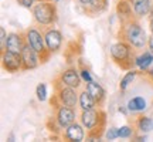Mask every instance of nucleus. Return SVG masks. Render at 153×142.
<instances>
[{"mask_svg": "<svg viewBox=\"0 0 153 142\" xmlns=\"http://www.w3.org/2000/svg\"><path fill=\"white\" fill-rule=\"evenodd\" d=\"M1 67L3 70L7 72H19L23 71V63H22V55L9 51V50H3L1 51Z\"/></svg>", "mask_w": 153, "mask_h": 142, "instance_id": "6e6552de", "label": "nucleus"}, {"mask_svg": "<svg viewBox=\"0 0 153 142\" xmlns=\"http://www.w3.org/2000/svg\"><path fill=\"white\" fill-rule=\"evenodd\" d=\"M36 1L37 0H17V3L23 7H26V9H33V6L36 4Z\"/></svg>", "mask_w": 153, "mask_h": 142, "instance_id": "a878e982", "label": "nucleus"}, {"mask_svg": "<svg viewBox=\"0 0 153 142\" xmlns=\"http://www.w3.org/2000/svg\"><path fill=\"white\" fill-rule=\"evenodd\" d=\"M22 63H23V71H28V70H34L41 64V57L37 51L26 41L24 47H23L22 53Z\"/></svg>", "mask_w": 153, "mask_h": 142, "instance_id": "1a4fd4ad", "label": "nucleus"}, {"mask_svg": "<svg viewBox=\"0 0 153 142\" xmlns=\"http://www.w3.org/2000/svg\"><path fill=\"white\" fill-rule=\"evenodd\" d=\"M6 40H7V34H6L4 27H0V44H1V51L6 49Z\"/></svg>", "mask_w": 153, "mask_h": 142, "instance_id": "cd10ccee", "label": "nucleus"}, {"mask_svg": "<svg viewBox=\"0 0 153 142\" xmlns=\"http://www.w3.org/2000/svg\"><path fill=\"white\" fill-rule=\"evenodd\" d=\"M76 1H78V3H79L82 7H85V6H88L89 3H91V1H92V0H76Z\"/></svg>", "mask_w": 153, "mask_h": 142, "instance_id": "c756f323", "label": "nucleus"}, {"mask_svg": "<svg viewBox=\"0 0 153 142\" xmlns=\"http://www.w3.org/2000/svg\"><path fill=\"white\" fill-rule=\"evenodd\" d=\"M75 108H70V107H65V105H58V107H55V114L53 122L57 125L58 129H65L68 125L75 122Z\"/></svg>", "mask_w": 153, "mask_h": 142, "instance_id": "0eeeda50", "label": "nucleus"}, {"mask_svg": "<svg viewBox=\"0 0 153 142\" xmlns=\"http://www.w3.org/2000/svg\"><path fill=\"white\" fill-rule=\"evenodd\" d=\"M24 34H26V41L40 54V57H41V64H44V63L50 58V55H51V53L48 51L47 46H45L44 33L40 31V28H38L37 26H30V27L24 31Z\"/></svg>", "mask_w": 153, "mask_h": 142, "instance_id": "423d86ee", "label": "nucleus"}, {"mask_svg": "<svg viewBox=\"0 0 153 142\" xmlns=\"http://www.w3.org/2000/svg\"><path fill=\"white\" fill-rule=\"evenodd\" d=\"M106 7H108V0H92L89 4L84 7V10L88 16H97L102 13Z\"/></svg>", "mask_w": 153, "mask_h": 142, "instance_id": "6ab92c4d", "label": "nucleus"}, {"mask_svg": "<svg viewBox=\"0 0 153 142\" xmlns=\"http://www.w3.org/2000/svg\"><path fill=\"white\" fill-rule=\"evenodd\" d=\"M36 95H37V99L38 101H45L47 99V85L44 82H40L36 88Z\"/></svg>", "mask_w": 153, "mask_h": 142, "instance_id": "5701e85b", "label": "nucleus"}, {"mask_svg": "<svg viewBox=\"0 0 153 142\" xmlns=\"http://www.w3.org/2000/svg\"><path fill=\"white\" fill-rule=\"evenodd\" d=\"M54 88L55 95L51 99V105L54 108L58 107V105H65V107H70V108H75L78 101H79V94L76 93V88L65 85L58 78H55Z\"/></svg>", "mask_w": 153, "mask_h": 142, "instance_id": "39448f33", "label": "nucleus"}, {"mask_svg": "<svg viewBox=\"0 0 153 142\" xmlns=\"http://www.w3.org/2000/svg\"><path fill=\"white\" fill-rule=\"evenodd\" d=\"M85 126L82 124L78 122H72L71 125H68L65 128V131L62 132V139L64 141H75V142H81L85 139V131H84Z\"/></svg>", "mask_w": 153, "mask_h": 142, "instance_id": "f8f14e48", "label": "nucleus"}, {"mask_svg": "<svg viewBox=\"0 0 153 142\" xmlns=\"http://www.w3.org/2000/svg\"><path fill=\"white\" fill-rule=\"evenodd\" d=\"M31 14L36 24L38 27H53L58 20V11L55 1H36V4L31 9Z\"/></svg>", "mask_w": 153, "mask_h": 142, "instance_id": "20e7f679", "label": "nucleus"}, {"mask_svg": "<svg viewBox=\"0 0 153 142\" xmlns=\"http://www.w3.org/2000/svg\"><path fill=\"white\" fill-rule=\"evenodd\" d=\"M132 4V10H133V14L137 20L139 19H143L150 14L152 11V0H129Z\"/></svg>", "mask_w": 153, "mask_h": 142, "instance_id": "2eb2a0df", "label": "nucleus"}, {"mask_svg": "<svg viewBox=\"0 0 153 142\" xmlns=\"http://www.w3.org/2000/svg\"><path fill=\"white\" fill-rule=\"evenodd\" d=\"M133 137V128L129 125L118 128V138H131Z\"/></svg>", "mask_w": 153, "mask_h": 142, "instance_id": "b1692460", "label": "nucleus"}, {"mask_svg": "<svg viewBox=\"0 0 153 142\" xmlns=\"http://www.w3.org/2000/svg\"><path fill=\"white\" fill-rule=\"evenodd\" d=\"M148 47H149V51L153 54V34L148 38Z\"/></svg>", "mask_w": 153, "mask_h": 142, "instance_id": "c85d7f7f", "label": "nucleus"}, {"mask_svg": "<svg viewBox=\"0 0 153 142\" xmlns=\"http://www.w3.org/2000/svg\"><path fill=\"white\" fill-rule=\"evenodd\" d=\"M149 16H150V19H149V24H150V31H152V34H153V13H150Z\"/></svg>", "mask_w": 153, "mask_h": 142, "instance_id": "7c9ffc66", "label": "nucleus"}, {"mask_svg": "<svg viewBox=\"0 0 153 142\" xmlns=\"http://www.w3.org/2000/svg\"><path fill=\"white\" fill-rule=\"evenodd\" d=\"M54 1H55V3H58V1H60V0H54Z\"/></svg>", "mask_w": 153, "mask_h": 142, "instance_id": "2f4dec72", "label": "nucleus"}, {"mask_svg": "<svg viewBox=\"0 0 153 142\" xmlns=\"http://www.w3.org/2000/svg\"><path fill=\"white\" fill-rule=\"evenodd\" d=\"M79 74H81V77H82V80H84V81H87V82L92 81V77H91V74H89V71H88L84 66L81 67V72H79Z\"/></svg>", "mask_w": 153, "mask_h": 142, "instance_id": "bb28decb", "label": "nucleus"}, {"mask_svg": "<svg viewBox=\"0 0 153 142\" xmlns=\"http://www.w3.org/2000/svg\"><path fill=\"white\" fill-rule=\"evenodd\" d=\"M58 80L61 82H64L65 85H70V87H74V88H78L81 85V80L82 77L79 74V71L74 68V67H70L61 72L58 75Z\"/></svg>", "mask_w": 153, "mask_h": 142, "instance_id": "4468645a", "label": "nucleus"}, {"mask_svg": "<svg viewBox=\"0 0 153 142\" xmlns=\"http://www.w3.org/2000/svg\"><path fill=\"white\" fill-rule=\"evenodd\" d=\"M152 63H153V54L150 51H143L140 55H136V60H135V64L140 71L149 70Z\"/></svg>", "mask_w": 153, "mask_h": 142, "instance_id": "412c9836", "label": "nucleus"}, {"mask_svg": "<svg viewBox=\"0 0 153 142\" xmlns=\"http://www.w3.org/2000/svg\"><path fill=\"white\" fill-rule=\"evenodd\" d=\"M43 33H44V40H45V46H47L48 51L51 54L57 53L61 49V46H62V34H61V31L54 27H45L43 28Z\"/></svg>", "mask_w": 153, "mask_h": 142, "instance_id": "9d476101", "label": "nucleus"}, {"mask_svg": "<svg viewBox=\"0 0 153 142\" xmlns=\"http://www.w3.org/2000/svg\"><path fill=\"white\" fill-rule=\"evenodd\" d=\"M119 40H123L126 43H129L136 50H143L148 46V36L145 28L142 27V24L137 22V19L129 20V22L120 23V28L118 33Z\"/></svg>", "mask_w": 153, "mask_h": 142, "instance_id": "f257e3e1", "label": "nucleus"}, {"mask_svg": "<svg viewBox=\"0 0 153 142\" xmlns=\"http://www.w3.org/2000/svg\"><path fill=\"white\" fill-rule=\"evenodd\" d=\"M78 104H79V108H81V111L97 108V104H95L94 98L91 97V94L88 93L87 87H85L81 91V93H79V101H78Z\"/></svg>", "mask_w": 153, "mask_h": 142, "instance_id": "aec40b11", "label": "nucleus"}, {"mask_svg": "<svg viewBox=\"0 0 153 142\" xmlns=\"http://www.w3.org/2000/svg\"><path fill=\"white\" fill-rule=\"evenodd\" d=\"M24 44H26V34L24 33H9L7 34V40H6L4 50L20 54Z\"/></svg>", "mask_w": 153, "mask_h": 142, "instance_id": "ddd939ff", "label": "nucleus"}, {"mask_svg": "<svg viewBox=\"0 0 153 142\" xmlns=\"http://www.w3.org/2000/svg\"><path fill=\"white\" fill-rule=\"evenodd\" d=\"M87 90L88 93L91 94V97L94 98L95 104L98 108H102V105L105 102V98H106V94H105V90L101 87V84H98L97 81H89L87 82Z\"/></svg>", "mask_w": 153, "mask_h": 142, "instance_id": "dca6fc26", "label": "nucleus"}, {"mask_svg": "<svg viewBox=\"0 0 153 142\" xmlns=\"http://www.w3.org/2000/svg\"><path fill=\"white\" fill-rule=\"evenodd\" d=\"M109 53L112 61L118 67H120L122 70L129 71L136 66L135 64V60H136V54L135 53H136V50L133 49L129 43L123 41V40H119L118 43L112 44L109 49Z\"/></svg>", "mask_w": 153, "mask_h": 142, "instance_id": "7ed1b4c3", "label": "nucleus"}, {"mask_svg": "<svg viewBox=\"0 0 153 142\" xmlns=\"http://www.w3.org/2000/svg\"><path fill=\"white\" fill-rule=\"evenodd\" d=\"M152 102L153 101H149L146 97H143L142 94H135L133 97H131V98L128 99L126 109L131 114H140V112H145L150 107Z\"/></svg>", "mask_w": 153, "mask_h": 142, "instance_id": "9b49d317", "label": "nucleus"}, {"mask_svg": "<svg viewBox=\"0 0 153 142\" xmlns=\"http://www.w3.org/2000/svg\"><path fill=\"white\" fill-rule=\"evenodd\" d=\"M79 121L88 131V139L95 141V139H99L104 134L106 114L102 111V108H98V107L92 109H85V111H81Z\"/></svg>", "mask_w": 153, "mask_h": 142, "instance_id": "f03ea898", "label": "nucleus"}, {"mask_svg": "<svg viewBox=\"0 0 153 142\" xmlns=\"http://www.w3.org/2000/svg\"><path fill=\"white\" fill-rule=\"evenodd\" d=\"M105 137H106V139L108 141H114V139H116L118 138V128H109L108 131H106V134H105Z\"/></svg>", "mask_w": 153, "mask_h": 142, "instance_id": "393cba45", "label": "nucleus"}, {"mask_svg": "<svg viewBox=\"0 0 153 142\" xmlns=\"http://www.w3.org/2000/svg\"><path fill=\"white\" fill-rule=\"evenodd\" d=\"M137 77H139V72L136 70H129L126 72L123 78L120 80V84H119V91L120 93H126L128 91V88L131 87L132 84H135V80H136Z\"/></svg>", "mask_w": 153, "mask_h": 142, "instance_id": "4be33fe9", "label": "nucleus"}, {"mask_svg": "<svg viewBox=\"0 0 153 142\" xmlns=\"http://www.w3.org/2000/svg\"><path fill=\"white\" fill-rule=\"evenodd\" d=\"M135 128L142 134H149L153 131V118L148 117V115H139L135 120Z\"/></svg>", "mask_w": 153, "mask_h": 142, "instance_id": "a211bd4d", "label": "nucleus"}, {"mask_svg": "<svg viewBox=\"0 0 153 142\" xmlns=\"http://www.w3.org/2000/svg\"><path fill=\"white\" fill-rule=\"evenodd\" d=\"M116 13H118V17H119L120 23H125V22L136 19L135 14H133L132 4L129 0H119L118 4H116Z\"/></svg>", "mask_w": 153, "mask_h": 142, "instance_id": "f3484780", "label": "nucleus"}]
</instances>
